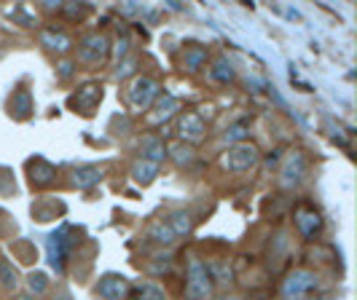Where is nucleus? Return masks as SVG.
<instances>
[{"instance_id": "nucleus-1", "label": "nucleus", "mask_w": 357, "mask_h": 300, "mask_svg": "<svg viewBox=\"0 0 357 300\" xmlns=\"http://www.w3.org/2000/svg\"><path fill=\"white\" fill-rule=\"evenodd\" d=\"M213 276H210V265L194 258L188 263V282H185V298L188 300H207L213 295Z\"/></svg>"}, {"instance_id": "nucleus-2", "label": "nucleus", "mask_w": 357, "mask_h": 300, "mask_svg": "<svg viewBox=\"0 0 357 300\" xmlns=\"http://www.w3.org/2000/svg\"><path fill=\"white\" fill-rule=\"evenodd\" d=\"M126 100L137 113H143L159 100V84L153 78H148V75H137L126 88Z\"/></svg>"}, {"instance_id": "nucleus-3", "label": "nucleus", "mask_w": 357, "mask_h": 300, "mask_svg": "<svg viewBox=\"0 0 357 300\" xmlns=\"http://www.w3.org/2000/svg\"><path fill=\"white\" fill-rule=\"evenodd\" d=\"M70 226H62L59 230H54L52 236L46 239V258H49V265H52L56 274L65 271V260H68V252H70Z\"/></svg>"}, {"instance_id": "nucleus-4", "label": "nucleus", "mask_w": 357, "mask_h": 300, "mask_svg": "<svg viewBox=\"0 0 357 300\" xmlns=\"http://www.w3.org/2000/svg\"><path fill=\"white\" fill-rule=\"evenodd\" d=\"M258 159H261V153H258L255 145L239 142V145H231V148L226 150L223 166H226L229 172H248V169H252V166L258 164Z\"/></svg>"}, {"instance_id": "nucleus-5", "label": "nucleus", "mask_w": 357, "mask_h": 300, "mask_svg": "<svg viewBox=\"0 0 357 300\" xmlns=\"http://www.w3.org/2000/svg\"><path fill=\"white\" fill-rule=\"evenodd\" d=\"M317 287V276L312 271H293L282 284V298L285 300H306V295Z\"/></svg>"}, {"instance_id": "nucleus-6", "label": "nucleus", "mask_w": 357, "mask_h": 300, "mask_svg": "<svg viewBox=\"0 0 357 300\" xmlns=\"http://www.w3.org/2000/svg\"><path fill=\"white\" fill-rule=\"evenodd\" d=\"M107 54H110V43H107L105 35L94 33V35H86L81 40V49H78V59L86 62V65H100L105 62Z\"/></svg>"}, {"instance_id": "nucleus-7", "label": "nucleus", "mask_w": 357, "mask_h": 300, "mask_svg": "<svg viewBox=\"0 0 357 300\" xmlns=\"http://www.w3.org/2000/svg\"><path fill=\"white\" fill-rule=\"evenodd\" d=\"M304 172H306V159L301 153H290L285 159V164H282V169H280L282 188H296L304 180Z\"/></svg>"}, {"instance_id": "nucleus-8", "label": "nucleus", "mask_w": 357, "mask_h": 300, "mask_svg": "<svg viewBox=\"0 0 357 300\" xmlns=\"http://www.w3.org/2000/svg\"><path fill=\"white\" fill-rule=\"evenodd\" d=\"M178 132L185 145H194V142H199L202 137H204L207 124H204V118H202L199 113H185V116H180Z\"/></svg>"}, {"instance_id": "nucleus-9", "label": "nucleus", "mask_w": 357, "mask_h": 300, "mask_svg": "<svg viewBox=\"0 0 357 300\" xmlns=\"http://www.w3.org/2000/svg\"><path fill=\"white\" fill-rule=\"evenodd\" d=\"M129 292V282L124 276H116V274H107L97 284V295L102 300H124Z\"/></svg>"}, {"instance_id": "nucleus-10", "label": "nucleus", "mask_w": 357, "mask_h": 300, "mask_svg": "<svg viewBox=\"0 0 357 300\" xmlns=\"http://www.w3.org/2000/svg\"><path fill=\"white\" fill-rule=\"evenodd\" d=\"M178 110H180L178 97H172V94H164V97H161L159 94V100H156V110L151 113V121H153V124H164V121H169Z\"/></svg>"}, {"instance_id": "nucleus-11", "label": "nucleus", "mask_w": 357, "mask_h": 300, "mask_svg": "<svg viewBox=\"0 0 357 300\" xmlns=\"http://www.w3.org/2000/svg\"><path fill=\"white\" fill-rule=\"evenodd\" d=\"M40 43L49 49V52H56V54H65L70 52L73 40L65 33H59V30H54V27H46V30H40Z\"/></svg>"}, {"instance_id": "nucleus-12", "label": "nucleus", "mask_w": 357, "mask_h": 300, "mask_svg": "<svg viewBox=\"0 0 357 300\" xmlns=\"http://www.w3.org/2000/svg\"><path fill=\"white\" fill-rule=\"evenodd\" d=\"M296 226L301 228V233H304L306 239H312V236H317L322 228V217L314 210H298L296 212Z\"/></svg>"}, {"instance_id": "nucleus-13", "label": "nucleus", "mask_w": 357, "mask_h": 300, "mask_svg": "<svg viewBox=\"0 0 357 300\" xmlns=\"http://www.w3.org/2000/svg\"><path fill=\"white\" fill-rule=\"evenodd\" d=\"M167 226H169V230L175 233V239H180V236H188L191 233V228H194V217H191V212H185V210H178V212H172L167 220H164Z\"/></svg>"}, {"instance_id": "nucleus-14", "label": "nucleus", "mask_w": 357, "mask_h": 300, "mask_svg": "<svg viewBox=\"0 0 357 300\" xmlns=\"http://www.w3.org/2000/svg\"><path fill=\"white\" fill-rule=\"evenodd\" d=\"M156 177H159V164H153V161L140 159L132 166V180H135L137 185H151Z\"/></svg>"}, {"instance_id": "nucleus-15", "label": "nucleus", "mask_w": 357, "mask_h": 300, "mask_svg": "<svg viewBox=\"0 0 357 300\" xmlns=\"http://www.w3.org/2000/svg\"><path fill=\"white\" fill-rule=\"evenodd\" d=\"M140 153H143V161H153V164H159L164 161V140H159V137H145L143 142H140Z\"/></svg>"}, {"instance_id": "nucleus-16", "label": "nucleus", "mask_w": 357, "mask_h": 300, "mask_svg": "<svg viewBox=\"0 0 357 300\" xmlns=\"http://www.w3.org/2000/svg\"><path fill=\"white\" fill-rule=\"evenodd\" d=\"M102 180V169L100 166H78L75 172H73V182L78 185V188H91V185H97Z\"/></svg>"}, {"instance_id": "nucleus-17", "label": "nucleus", "mask_w": 357, "mask_h": 300, "mask_svg": "<svg viewBox=\"0 0 357 300\" xmlns=\"http://www.w3.org/2000/svg\"><path fill=\"white\" fill-rule=\"evenodd\" d=\"M30 172H33L30 177H33V182H36V185H49V182L54 180V175H56V169H54L49 161H43V159H38L36 164L30 166Z\"/></svg>"}, {"instance_id": "nucleus-18", "label": "nucleus", "mask_w": 357, "mask_h": 300, "mask_svg": "<svg viewBox=\"0 0 357 300\" xmlns=\"http://www.w3.org/2000/svg\"><path fill=\"white\" fill-rule=\"evenodd\" d=\"M132 295H135V300H167L164 298V290L153 282H140L132 290Z\"/></svg>"}, {"instance_id": "nucleus-19", "label": "nucleus", "mask_w": 357, "mask_h": 300, "mask_svg": "<svg viewBox=\"0 0 357 300\" xmlns=\"http://www.w3.org/2000/svg\"><path fill=\"white\" fill-rule=\"evenodd\" d=\"M148 236L156 242V244H164V247H169V244H175V233L169 230V226L161 220V223H153L151 228H148Z\"/></svg>"}, {"instance_id": "nucleus-20", "label": "nucleus", "mask_w": 357, "mask_h": 300, "mask_svg": "<svg viewBox=\"0 0 357 300\" xmlns=\"http://www.w3.org/2000/svg\"><path fill=\"white\" fill-rule=\"evenodd\" d=\"M210 78L218 84H231L234 81V65L229 59H218L213 68H210Z\"/></svg>"}, {"instance_id": "nucleus-21", "label": "nucleus", "mask_w": 357, "mask_h": 300, "mask_svg": "<svg viewBox=\"0 0 357 300\" xmlns=\"http://www.w3.org/2000/svg\"><path fill=\"white\" fill-rule=\"evenodd\" d=\"M11 110H17V118H27L30 116V110H33V100H30V91H17L14 97H11Z\"/></svg>"}, {"instance_id": "nucleus-22", "label": "nucleus", "mask_w": 357, "mask_h": 300, "mask_svg": "<svg viewBox=\"0 0 357 300\" xmlns=\"http://www.w3.org/2000/svg\"><path fill=\"white\" fill-rule=\"evenodd\" d=\"M169 159L180 164V166H185V164H191L194 161V148L191 145H185V142H175L172 148H169V153H167Z\"/></svg>"}, {"instance_id": "nucleus-23", "label": "nucleus", "mask_w": 357, "mask_h": 300, "mask_svg": "<svg viewBox=\"0 0 357 300\" xmlns=\"http://www.w3.org/2000/svg\"><path fill=\"white\" fill-rule=\"evenodd\" d=\"M0 287L3 290H17L19 287L17 268L8 263V260H0Z\"/></svg>"}, {"instance_id": "nucleus-24", "label": "nucleus", "mask_w": 357, "mask_h": 300, "mask_svg": "<svg viewBox=\"0 0 357 300\" xmlns=\"http://www.w3.org/2000/svg\"><path fill=\"white\" fill-rule=\"evenodd\" d=\"M27 290H30V295H33V298H40V295L49 290V279H46V274L33 271V274L27 276Z\"/></svg>"}, {"instance_id": "nucleus-25", "label": "nucleus", "mask_w": 357, "mask_h": 300, "mask_svg": "<svg viewBox=\"0 0 357 300\" xmlns=\"http://www.w3.org/2000/svg\"><path fill=\"white\" fill-rule=\"evenodd\" d=\"M248 132H250V126L245 124V121H236V124H231L229 129H226V142H231V145H239V142H245V137H248Z\"/></svg>"}, {"instance_id": "nucleus-26", "label": "nucleus", "mask_w": 357, "mask_h": 300, "mask_svg": "<svg viewBox=\"0 0 357 300\" xmlns=\"http://www.w3.org/2000/svg\"><path fill=\"white\" fill-rule=\"evenodd\" d=\"M100 97H102V91L97 86H84V91L75 97V102H81V100H86V110L84 113H91V107H94V102H100Z\"/></svg>"}, {"instance_id": "nucleus-27", "label": "nucleus", "mask_w": 357, "mask_h": 300, "mask_svg": "<svg viewBox=\"0 0 357 300\" xmlns=\"http://www.w3.org/2000/svg\"><path fill=\"white\" fill-rule=\"evenodd\" d=\"M204 62H207V52L204 49H188L185 52V68L188 70H199Z\"/></svg>"}, {"instance_id": "nucleus-28", "label": "nucleus", "mask_w": 357, "mask_h": 300, "mask_svg": "<svg viewBox=\"0 0 357 300\" xmlns=\"http://www.w3.org/2000/svg\"><path fill=\"white\" fill-rule=\"evenodd\" d=\"M156 263H151V271L153 274H164V271H169V265H172V258L169 255H159V258H153Z\"/></svg>"}, {"instance_id": "nucleus-29", "label": "nucleus", "mask_w": 357, "mask_h": 300, "mask_svg": "<svg viewBox=\"0 0 357 300\" xmlns=\"http://www.w3.org/2000/svg\"><path fill=\"white\" fill-rule=\"evenodd\" d=\"M135 68H137V59H135V56H129L126 62H121V65H119L116 78H126V75H132V72H135Z\"/></svg>"}, {"instance_id": "nucleus-30", "label": "nucleus", "mask_w": 357, "mask_h": 300, "mask_svg": "<svg viewBox=\"0 0 357 300\" xmlns=\"http://www.w3.org/2000/svg\"><path fill=\"white\" fill-rule=\"evenodd\" d=\"M73 68H75V65H73V62H62V65H59V78H70L73 75Z\"/></svg>"}, {"instance_id": "nucleus-31", "label": "nucleus", "mask_w": 357, "mask_h": 300, "mask_svg": "<svg viewBox=\"0 0 357 300\" xmlns=\"http://www.w3.org/2000/svg\"><path fill=\"white\" fill-rule=\"evenodd\" d=\"M129 52V40H119V49H116V54H119V56H124V54Z\"/></svg>"}, {"instance_id": "nucleus-32", "label": "nucleus", "mask_w": 357, "mask_h": 300, "mask_svg": "<svg viewBox=\"0 0 357 300\" xmlns=\"http://www.w3.org/2000/svg\"><path fill=\"white\" fill-rule=\"evenodd\" d=\"M17 300H38V298H33V295H19Z\"/></svg>"}, {"instance_id": "nucleus-33", "label": "nucleus", "mask_w": 357, "mask_h": 300, "mask_svg": "<svg viewBox=\"0 0 357 300\" xmlns=\"http://www.w3.org/2000/svg\"><path fill=\"white\" fill-rule=\"evenodd\" d=\"M56 300H70V295H68V292H62V295H59Z\"/></svg>"}, {"instance_id": "nucleus-34", "label": "nucleus", "mask_w": 357, "mask_h": 300, "mask_svg": "<svg viewBox=\"0 0 357 300\" xmlns=\"http://www.w3.org/2000/svg\"><path fill=\"white\" fill-rule=\"evenodd\" d=\"M215 300H236V298H215Z\"/></svg>"}]
</instances>
